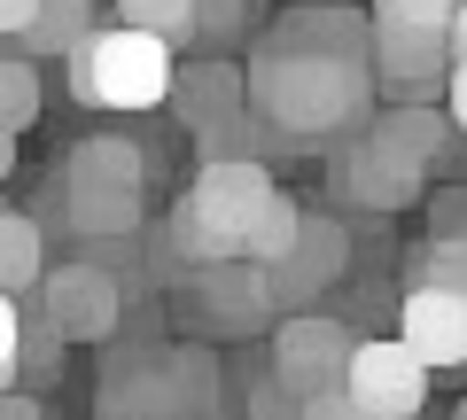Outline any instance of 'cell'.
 <instances>
[{"label":"cell","instance_id":"obj_1","mask_svg":"<svg viewBox=\"0 0 467 420\" xmlns=\"http://www.w3.org/2000/svg\"><path fill=\"white\" fill-rule=\"evenodd\" d=\"M250 118L265 125L281 149H327L335 133L367 125L374 101V63L343 47H319V39L273 24L265 39L250 47Z\"/></svg>","mask_w":467,"mask_h":420},{"label":"cell","instance_id":"obj_2","mask_svg":"<svg viewBox=\"0 0 467 420\" xmlns=\"http://www.w3.org/2000/svg\"><path fill=\"white\" fill-rule=\"evenodd\" d=\"M101 420H218V358L195 343H125L94 389Z\"/></svg>","mask_w":467,"mask_h":420},{"label":"cell","instance_id":"obj_3","mask_svg":"<svg viewBox=\"0 0 467 420\" xmlns=\"http://www.w3.org/2000/svg\"><path fill=\"white\" fill-rule=\"evenodd\" d=\"M47 219H63L70 241H101V234H140V202H149V156L125 133H86L63 156L47 187Z\"/></svg>","mask_w":467,"mask_h":420},{"label":"cell","instance_id":"obj_4","mask_svg":"<svg viewBox=\"0 0 467 420\" xmlns=\"http://www.w3.org/2000/svg\"><path fill=\"white\" fill-rule=\"evenodd\" d=\"M171 70H180V47L125 16L94 24L63 55V86L78 109H156V101H171Z\"/></svg>","mask_w":467,"mask_h":420},{"label":"cell","instance_id":"obj_5","mask_svg":"<svg viewBox=\"0 0 467 420\" xmlns=\"http://www.w3.org/2000/svg\"><path fill=\"white\" fill-rule=\"evenodd\" d=\"M32 303L55 320L63 343H109L125 327V281L94 257H70V265H47L32 288Z\"/></svg>","mask_w":467,"mask_h":420},{"label":"cell","instance_id":"obj_6","mask_svg":"<svg viewBox=\"0 0 467 420\" xmlns=\"http://www.w3.org/2000/svg\"><path fill=\"white\" fill-rule=\"evenodd\" d=\"M180 303L195 312L202 335H257L265 320H281L273 312V288H265V265H250V257H218V265L187 272Z\"/></svg>","mask_w":467,"mask_h":420},{"label":"cell","instance_id":"obj_7","mask_svg":"<svg viewBox=\"0 0 467 420\" xmlns=\"http://www.w3.org/2000/svg\"><path fill=\"white\" fill-rule=\"evenodd\" d=\"M343 272H350V234H343V219H312V210H304L296 241L265 265L273 312H304V303H319Z\"/></svg>","mask_w":467,"mask_h":420},{"label":"cell","instance_id":"obj_8","mask_svg":"<svg viewBox=\"0 0 467 420\" xmlns=\"http://www.w3.org/2000/svg\"><path fill=\"white\" fill-rule=\"evenodd\" d=\"M350 366V327L343 320H319L312 303L304 312H281L273 327V382L288 397H312V389H335Z\"/></svg>","mask_w":467,"mask_h":420},{"label":"cell","instance_id":"obj_9","mask_svg":"<svg viewBox=\"0 0 467 420\" xmlns=\"http://www.w3.org/2000/svg\"><path fill=\"white\" fill-rule=\"evenodd\" d=\"M343 389L367 413L382 420H420V405H429V366H420L405 343H350V366H343Z\"/></svg>","mask_w":467,"mask_h":420},{"label":"cell","instance_id":"obj_10","mask_svg":"<svg viewBox=\"0 0 467 420\" xmlns=\"http://www.w3.org/2000/svg\"><path fill=\"white\" fill-rule=\"evenodd\" d=\"M398 343L420 358V366H467V296L451 288H405V312H398Z\"/></svg>","mask_w":467,"mask_h":420},{"label":"cell","instance_id":"obj_11","mask_svg":"<svg viewBox=\"0 0 467 420\" xmlns=\"http://www.w3.org/2000/svg\"><path fill=\"white\" fill-rule=\"evenodd\" d=\"M335 187H343L358 210H405V202H420V164H405L398 149H382L374 133H358L335 156Z\"/></svg>","mask_w":467,"mask_h":420},{"label":"cell","instance_id":"obj_12","mask_svg":"<svg viewBox=\"0 0 467 420\" xmlns=\"http://www.w3.org/2000/svg\"><path fill=\"white\" fill-rule=\"evenodd\" d=\"M242 109H250L242 63H187V70H171V118H180L187 133H218V125H234Z\"/></svg>","mask_w":467,"mask_h":420},{"label":"cell","instance_id":"obj_13","mask_svg":"<svg viewBox=\"0 0 467 420\" xmlns=\"http://www.w3.org/2000/svg\"><path fill=\"white\" fill-rule=\"evenodd\" d=\"M374 140H382V149H398L405 164H420L429 171L436 156L451 149V133H460V125L444 118V101H398V109H374V125H367Z\"/></svg>","mask_w":467,"mask_h":420},{"label":"cell","instance_id":"obj_14","mask_svg":"<svg viewBox=\"0 0 467 420\" xmlns=\"http://www.w3.org/2000/svg\"><path fill=\"white\" fill-rule=\"evenodd\" d=\"M47 272V226L24 210H0V296H32Z\"/></svg>","mask_w":467,"mask_h":420},{"label":"cell","instance_id":"obj_15","mask_svg":"<svg viewBox=\"0 0 467 420\" xmlns=\"http://www.w3.org/2000/svg\"><path fill=\"white\" fill-rule=\"evenodd\" d=\"M86 32H94V0H39L32 24H24L8 47L16 55H70Z\"/></svg>","mask_w":467,"mask_h":420},{"label":"cell","instance_id":"obj_16","mask_svg":"<svg viewBox=\"0 0 467 420\" xmlns=\"http://www.w3.org/2000/svg\"><path fill=\"white\" fill-rule=\"evenodd\" d=\"M413 281H420V288H451V296H467V226H436V234L420 241Z\"/></svg>","mask_w":467,"mask_h":420},{"label":"cell","instance_id":"obj_17","mask_svg":"<svg viewBox=\"0 0 467 420\" xmlns=\"http://www.w3.org/2000/svg\"><path fill=\"white\" fill-rule=\"evenodd\" d=\"M39 70L32 55H0V133H32L39 125Z\"/></svg>","mask_w":467,"mask_h":420},{"label":"cell","instance_id":"obj_18","mask_svg":"<svg viewBox=\"0 0 467 420\" xmlns=\"http://www.w3.org/2000/svg\"><path fill=\"white\" fill-rule=\"evenodd\" d=\"M296 226H304V202L273 187V202L257 210V226H250V241H242V257H250V265H273V257L296 241Z\"/></svg>","mask_w":467,"mask_h":420},{"label":"cell","instance_id":"obj_19","mask_svg":"<svg viewBox=\"0 0 467 420\" xmlns=\"http://www.w3.org/2000/svg\"><path fill=\"white\" fill-rule=\"evenodd\" d=\"M117 16L164 32L171 47H187V39H195V0H117Z\"/></svg>","mask_w":467,"mask_h":420},{"label":"cell","instance_id":"obj_20","mask_svg":"<svg viewBox=\"0 0 467 420\" xmlns=\"http://www.w3.org/2000/svg\"><path fill=\"white\" fill-rule=\"evenodd\" d=\"M451 8L460 0H374V16L382 32H451Z\"/></svg>","mask_w":467,"mask_h":420},{"label":"cell","instance_id":"obj_21","mask_svg":"<svg viewBox=\"0 0 467 420\" xmlns=\"http://www.w3.org/2000/svg\"><path fill=\"white\" fill-rule=\"evenodd\" d=\"M24 382V296H0V389Z\"/></svg>","mask_w":467,"mask_h":420},{"label":"cell","instance_id":"obj_22","mask_svg":"<svg viewBox=\"0 0 467 420\" xmlns=\"http://www.w3.org/2000/svg\"><path fill=\"white\" fill-rule=\"evenodd\" d=\"M242 8H250V0H195V39H202V47H218V39H234L242 24H250Z\"/></svg>","mask_w":467,"mask_h":420},{"label":"cell","instance_id":"obj_23","mask_svg":"<svg viewBox=\"0 0 467 420\" xmlns=\"http://www.w3.org/2000/svg\"><path fill=\"white\" fill-rule=\"evenodd\" d=\"M296 420H382V413H367V405H358L343 382H335V389H312V397L296 405Z\"/></svg>","mask_w":467,"mask_h":420},{"label":"cell","instance_id":"obj_24","mask_svg":"<svg viewBox=\"0 0 467 420\" xmlns=\"http://www.w3.org/2000/svg\"><path fill=\"white\" fill-rule=\"evenodd\" d=\"M444 118L467 133V63H451V78H444Z\"/></svg>","mask_w":467,"mask_h":420},{"label":"cell","instance_id":"obj_25","mask_svg":"<svg viewBox=\"0 0 467 420\" xmlns=\"http://www.w3.org/2000/svg\"><path fill=\"white\" fill-rule=\"evenodd\" d=\"M32 8H39V0H0V39H16L24 24H32Z\"/></svg>","mask_w":467,"mask_h":420},{"label":"cell","instance_id":"obj_26","mask_svg":"<svg viewBox=\"0 0 467 420\" xmlns=\"http://www.w3.org/2000/svg\"><path fill=\"white\" fill-rule=\"evenodd\" d=\"M0 420H47V413H39L24 389H0Z\"/></svg>","mask_w":467,"mask_h":420},{"label":"cell","instance_id":"obj_27","mask_svg":"<svg viewBox=\"0 0 467 420\" xmlns=\"http://www.w3.org/2000/svg\"><path fill=\"white\" fill-rule=\"evenodd\" d=\"M444 47H451V63H467V0L451 8V32H444Z\"/></svg>","mask_w":467,"mask_h":420},{"label":"cell","instance_id":"obj_28","mask_svg":"<svg viewBox=\"0 0 467 420\" xmlns=\"http://www.w3.org/2000/svg\"><path fill=\"white\" fill-rule=\"evenodd\" d=\"M16 171V133H0V179Z\"/></svg>","mask_w":467,"mask_h":420},{"label":"cell","instance_id":"obj_29","mask_svg":"<svg viewBox=\"0 0 467 420\" xmlns=\"http://www.w3.org/2000/svg\"><path fill=\"white\" fill-rule=\"evenodd\" d=\"M451 420H467V397H460V413H451Z\"/></svg>","mask_w":467,"mask_h":420}]
</instances>
